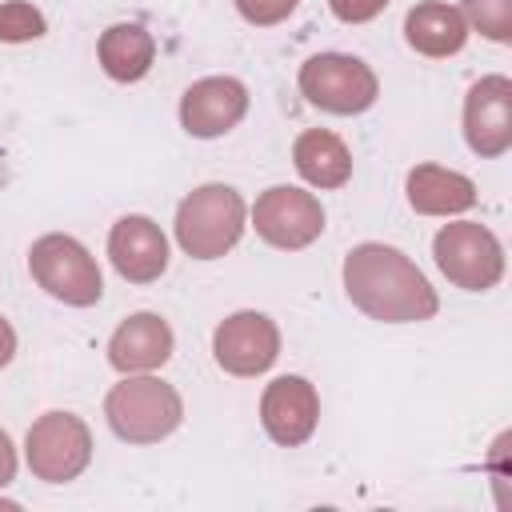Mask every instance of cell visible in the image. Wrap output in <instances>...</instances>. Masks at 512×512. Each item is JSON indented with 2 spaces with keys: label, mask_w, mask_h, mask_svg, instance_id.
I'll list each match as a JSON object with an SVG mask.
<instances>
[{
  "label": "cell",
  "mask_w": 512,
  "mask_h": 512,
  "mask_svg": "<svg viewBox=\"0 0 512 512\" xmlns=\"http://www.w3.org/2000/svg\"><path fill=\"white\" fill-rule=\"evenodd\" d=\"M252 228L264 244H272L280 252H300L324 232V208L312 192L292 188V184H276V188L256 196Z\"/></svg>",
  "instance_id": "obj_8"
},
{
  "label": "cell",
  "mask_w": 512,
  "mask_h": 512,
  "mask_svg": "<svg viewBox=\"0 0 512 512\" xmlns=\"http://www.w3.org/2000/svg\"><path fill=\"white\" fill-rule=\"evenodd\" d=\"M24 460L36 480L44 484H68L76 480L92 460V432L72 412H44L24 440Z\"/></svg>",
  "instance_id": "obj_7"
},
{
  "label": "cell",
  "mask_w": 512,
  "mask_h": 512,
  "mask_svg": "<svg viewBox=\"0 0 512 512\" xmlns=\"http://www.w3.org/2000/svg\"><path fill=\"white\" fill-rule=\"evenodd\" d=\"M104 416L108 428L128 440V444H160L172 436L184 420V400L172 384L148 376V372H128L120 384L108 388L104 396Z\"/></svg>",
  "instance_id": "obj_2"
},
{
  "label": "cell",
  "mask_w": 512,
  "mask_h": 512,
  "mask_svg": "<svg viewBox=\"0 0 512 512\" xmlns=\"http://www.w3.org/2000/svg\"><path fill=\"white\" fill-rule=\"evenodd\" d=\"M344 292L380 324H420L440 308L428 276L400 248L376 240H364L344 256Z\"/></svg>",
  "instance_id": "obj_1"
},
{
  "label": "cell",
  "mask_w": 512,
  "mask_h": 512,
  "mask_svg": "<svg viewBox=\"0 0 512 512\" xmlns=\"http://www.w3.org/2000/svg\"><path fill=\"white\" fill-rule=\"evenodd\" d=\"M408 204L420 216H460L476 204V184L464 172L440 164H416L408 172Z\"/></svg>",
  "instance_id": "obj_16"
},
{
  "label": "cell",
  "mask_w": 512,
  "mask_h": 512,
  "mask_svg": "<svg viewBox=\"0 0 512 512\" xmlns=\"http://www.w3.org/2000/svg\"><path fill=\"white\" fill-rule=\"evenodd\" d=\"M436 268L464 292H488L504 276V248L492 236V228L476 220H456L444 224L432 240Z\"/></svg>",
  "instance_id": "obj_6"
},
{
  "label": "cell",
  "mask_w": 512,
  "mask_h": 512,
  "mask_svg": "<svg viewBox=\"0 0 512 512\" xmlns=\"http://www.w3.org/2000/svg\"><path fill=\"white\" fill-rule=\"evenodd\" d=\"M44 32H48V20L36 4H28V0L0 4V40L4 44H28V40H40Z\"/></svg>",
  "instance_id": "obj_20"
},
{
  "label": "cell",
  "mask_w": 512,
  "mask_h": 512,
  "mask_svg": "<svg viewBox=\"0 0 512 512\" xmlns=\"http://www.w3.org/2000/svg\"><path fill=\"white\" fill-rule=\"evenodd\" d=\"M316 420H320V396L304 376H276L264 388L260 424L276 444H284V448L304 444L316 432Z\"/></svg>",
  "instance_id": "obj_12"
},
{
  "label": "cell",
  "mask_w": 512,
  "mask_h": 512,
  "mask_svg": "<svg viewBox=\"0 0 512 512\" xmlns=\"http://www.w3.org/2000/svg\"><path fill=\"white\" fill-rule=\"evenodd\" d=\"M328 8L344 24H368L388 8V0H328Z\"/></svg>",
  "instance_id": "obj_22"
},
{
  "label": "cell",
  "mask_w": 512,
  "mask_h": 512,
  "mask_svg": "<svg viewBox=\"0 0 512 512\" xmlns=\"http://www.w3.org/2000/svg\"><path fill=\"white\" fill-rule=\"evenodd\" d=\"M404 40H408L412 52H420L428 60H444V56H456L468 44V24H464L460 8H452L444 0H424V4L408 8Z\"/></svg>",
  "instance_id": "obj_15"
},
{
  "label": "cell",
  "mask_w": 512,
  "mask_h": 512,
  "mask_svg": "<svg viewBox=\"0 0 512 512\" xmlns=\"http://www.w3.org/2000/svg\"><path fill=\"white\" fill-rule=\"evenodd\" d=\"M28 272L52 300L72 308H92L104 296L96 256L76 236L64 232H48L28 248Z\"/></svg>",
  "instance_id": "obj_4"
},
{
  "label": "cell",
  "mask_w": 512,
  "mask_h": 512,
  "mask_svg": "<svg viewBox=\"0 0 512 512\" xmlns=\"http://www.w3.org/2000/svg\"><path fill=\"white\" fill-rule=\"evenodd\" d=\"M300 92L308 104H316L332 116H360L376 104L380 80L360 56L320 52L300 64Z\"/></svg>",
  "instance_id": "obj_5"
},
{
  "label": "cell",
  "mask_w": 512,
  "mask_h": 512,
  "mask_svg": "<svg viewBox=\"0 0 512 512\" xmlns=\"http://www.w3.org/2000/svg\"><path fill=\"white\" fill-rule=\"evenodd\" d=\"M296 4L300 0H236V12L256 28H272V24L288 20L296 12Z\"/></svg>",
  "instance_id": "obj_21"
},
{
  "label": "cell",
  "mask_w": 512,
  "mask_h": 512,
  "mask_svg": "<svg viewBox=\"0 0 512 512\" xmlns=\"http://www.w3.org/2000/svg\"><path fill=\"white\" fill-rule=\"evenodd\" d=\"M108 260L132 284H152L168 268V240L152 216H120L108 232Z\"/></svg>",
  "instance_id": "obj_13"
},
{
  "label": "cell",
  "mask_w": 512,
  "mask_h": 512,
  "mask_svg": "<svg viewBox=\"0 0 512 512\" xmlns=\"http://www.w3.org/2000/svg\"><path fill=\"white\" fill-rule=\"evenodd\" d=\"M248 112V88L236 76H204L180 96V124L196 140H216L232 132Z\"/></svg>",
  "instance_id": "obj_11"
},
{
  "label": "cell",
  "mask_w": 512,
  "mask_h": 512,
  "mask_svg": "<svg viewBox=\"0 0 512 512\" xmlns=\"http://www.w3.org/2000/svg\"><path fill=\"white\" fill-rule=\"evenodd\" d=\"M212 356L228 376H260L280 356V328L264 312H232L212 332Z\"/></svg>",
  "instance_id": "obj_9"
},
{
  "label": "cell",
  "mask_w": 512,
  "mask_h": 512,
  "mask_svg": "<svg viewBox=\"0 0 512 512\" xmlns=\"http://www.w3.org/2000/svg\"><path fill=\"white\" fill-rule=\"evenodd\" d=\"M292 164L312 188H344L352 180V152L328 128H308L292 144Z\"/></svg>",
  "instance_id": "obj_17"
},
{
  "label": "cell",
  "mask_w": 512,
  "mask_h": 512,
  "mask_svg": "<svg viewBox=\"0 0 512 512\" xmlns=\"http://www.w3.org/2000/svg\"><path fill=\"white\" fill-rule=\"evenodd\" d=\"M460 16L496 44L512 40V0H460Z\"/></svg>",
  "instance_id": "obj_19"
},
{
  "label": "cell",
  "mask_w": 512,
  "mask_h": 512,
  "mask_svg": "<svg viewBox=\"0 0 512 512\" xmlns=\"http://www.w3.org/2000/svg\"><path fill=\"white\" fill-rule=\"evenodd\" d=\"M244 196L228 184H200L176 208V244L192 260H220L244 236Z\"/></svg>",
  "instance_id": "obj_3"
},
{
  "label": "cell",
  "mask_w": 512,
  "mask_h": 512,
  "mask_svg": "<svg viewBox=\"0 0 512 512\" xmlns=\"http://www.w3.org/2000/svg\"><path fill=\"white\" fill-rule=\"evenodd\" d=\"M464 140L484 160H496L512 148V80L508 76H484L468 88Z\"/></svg>",
  "instance_id": "obj_10"
},
{
  "label": "cell",
  "mask_w": 512,
  "mask_h": 512,
  "mask_svg": "<svg viewBox=\"0 0 512 512\" xmlns=\"http://www.w3.org/2000/svg\"><path fill=\"white\" fill-rule=\"evenodd\" d=\"M12 476H16V448H12V436L0 428V488L12 484Z\"/></svg>",
  "instance_id": "obj_23"
},
{
  "label": "cell",
  "mask_w": 512,
  "mask_h": 512,
  "mask_svg": "<svg viewBox=\"0 0 512 512\" xmlns=\"http://www.w3.org/2000/svg\"><path fill=\"white\" fill-rule=\"evenodd\" d=\"M96 56H100V68L120 80V84H136L152 72V60H156V40L144 24H112L100 32V44H96Z\"/></svg>",
  "instance_id": "obj_18"
},
{
  "label": "cell",
  "mask_w": 512,
  "mask_h": 512,
  "mask_svg": "<svg viewBox=\"0 0 512 512\" xmlns=\"http://www.w3.org/2000/svg\"><path fill=\"white\" fill-rule=\"evenodd\" d=\"M172 328L156 312H132L108 340V364L116 372H156L172 356Z\"/></svg>",
  "instance_id": "obj_14"
},
{
  "label": "cell",
  "mask_w": 512,
  "mask_h": 512,
  "mask_svg": "<svg viewBox=\"0 0 512 512\" xmlns=\"http://www.w3.org/2000/svg\"><path fill=\"white\" fill-rule=\"evenodd\" d=\"M12 356H16V328L0 316V368H8Z\"/></svg>",
  "instance_id": "obj_24"
}]
</instances>
